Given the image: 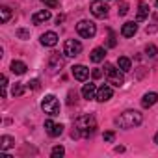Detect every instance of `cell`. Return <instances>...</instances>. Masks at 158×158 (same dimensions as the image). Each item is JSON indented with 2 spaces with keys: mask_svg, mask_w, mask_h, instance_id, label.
<instances>
[{
  "mask_svg": "<svg viewBox=\"0 0 158 158\" xmlns=\"http://www.w3.org/2000/svg\"><path fill=\"white\" fill-rule=\"evenodd\" d=\"M97 128V121L91 114L80 115L74 119V128H73V138H89Z\"/></svg>",
  "mask_w": 158,
  "mask_h": 158,
  "instance_id": "6da1fadb",
  "label": "cell"
},
{
  "mask_svg": "<svg viewBox=\"0 0 158 158\" xmlns=\"http://www.w3.org/2000/svg\"><path fill=\"white\" fill-rule=\"evenodd\" d=\"M141 121H143V115L138 110H127L119 117H115V125L119 128H134V127L141 125Z\"/></svg>",
  "mask_w": 158,
  "mask_h": 158,
  "instance_id": "7a4b0ae2",
  "label": "cell"
},
{
  "mask_svg": "<svg viewBox=\"0 0 158 158\" xmlns=\"http://www.w3.org/2000/svg\"><path fill=\"white\" fill-rule=\"evenodd\" d=\"M104 76H106V82L110 86H115V88H121L125 84V76H123V71H119L114 63H104Z\"/></svg>",
  "mask_w": 158,
  "mask_h": 158,
  "instance_id": "3957f363",
  "label": "cell"
},
{
  "mask_svg": "<svg viewBox=\"0 0 158 158\" xmlns=\"http://www.w3.org/2000/svg\"><path fill=\"white\" fill-rule=\"evenodd\" d=\"M76 34L84 39H91L97 34V24L91 23V21H80L76 24Z\"/></svg>",
  "mask_w": 158,
  "mask_h": 158,
  "instance_id": "277c9868",
  "label": "cell"
},
{
  "mask_svg": "<svg viewBox=\"0 0 158 158\" xmlns=\"http://www.w3.org/2000/svg\"><path fill=\"white\" fill-rule=\"evenodd\" d=\"M41 108H43V112H45L47 115H50V117H56V115L60 114V102H58V99H56L54 95H47V97L41 101Z\"/></svg>",
  "mask_w": 158,
  "mask_h": 158,
  "instance_id": "5b68a950",
  "label": "cell"
},
{
  "mask_svg": "<svg viewBox=\"0 0 158 158\" xmlns=\"http://www.w3.org/2000/svg\"><path fill=\"white\" fill-rule=\"evenodd\" d=\"M82 52V43L78 41V39H67L63 43V54L67 58H74Z\"/></svg>",
  "mask_w": 158,
  "mask_h": 158,
  "instance_id": "8992f818",
  "label": "cell"
},
{
  "mask_svg": "<svg viewBox=\"0 0 158 158\" xmlns=\"http://www.w3.org/2000/svg\"><path fill=\"white\" fill-rule=\"evenodd\" d=\"M108 6L104 4V0H95V2H91V6H89V11L93 13V17H97V19H104V17H108Z\"/></svg>",
  "mask_w": 158,
  "mask_h": 158,
  "instance_id": "52a82bcc",
  "label": "cell"
},
{
  "mask_svg": "<svg viewBox=\"0 0 158 158\" xmlns=\"http://www.w3.org/2000/svg\"><path fill=\"white\" fill-rule=\"evenodd\" d=\"M61 67H63V56L60 52H52L48 58V73L56 74L58 71H61Z\"/></svg>",
  "mask_w": 158,
  "mask_h": 158,
  "instance_id": "ba28073f",
  "label": "cell"
},
{
  "mask_svg": "<svg viewBox=\"0 0 158 158\" xmlns=\"http://www.w3.org/2000/svg\"><path fill=\"white\" fill-rule=\"evenodd\" d=\"M45 130H47V134H48L50 138H58V136H61V132H63V125L54 123L52 119H47V121H45Z\"/></svg>",
  "mask_w": 158,
  "mask_h": 158,
  "instance_id": "9c48e42d",
  "label": "cell"
},
{
  "mask_svg": "<svg viewBox=\"0 0 158 158\" xmlns=\"http://www.w3.org/2000/svg\"><path fill=\"white\" fill-rule=\"evenodd\" d=\"M71 73L74 76V80H78V82H86L88 76H89V69L86 65H73Z\"/></svg>",
  "mask_w": 158,
  "mask_h": 158,
  "instance_id": "30bf717a",
  "label": "cell"
},
{
  "mask_svg": "<svg viewBox=\"0 0 158 158\" xmlns=\"http://www.w3.org/2000/svg\"><path fill=\"white\" fill-rule=\"evenodd\" d=\"M112 95H114V89H112L108 84H104V86H101V88L97 89V101H99V102H106V101H110Z\"/></svg>",
  "mask_w": 158,
  "mask_h": 158,
  "instance_id": "8fae6325",
  "label": "cell"
},
{
  "mask_svg": "<svg viewBox=\"0 0 158 158\" xmlns=\"http://www.w3.org/2000/svg\"><path fill=\"white\" fill-rule=\"evenodd\" d=\"M97 86L95 84H84V88H82V97L84 99H88V101H93V99H97Z\"/></svg>",
  "mask_w": 158,
  "mask_h": 158,
  "instance_id": "7c38bea8",
  "label": "cell"
},
{
  "mask_svg": "<svg viewBox=\"0 0 158 158\" xmlns=\"http://www.w3.org/2000/svg\"><path fill=\"white\" fill-rule=\"evenodd\" d=\"M58 43V34L56 32H45L41 35V45L43 47H54Z\"/></svg>",
  "mask_w": 158,
  "mask_h": 158,
  "instance_id": "4fadbf2b",
  "label": "cell"
},
{
  "mask_svg": "<svg viewBox=\"0 0 158 158\" xmlns=\"http://www.w3.org/2000/svg\"><path fill=\"white\" fill-rule=\"evenodd\" d=\"M156 102H158V93H154V91L145 93L143 99H141V106H143V108H151V106H154Z\"/></svg>",
  "mask_w": 158,
  "mask_h": 158,
  "instance_id": "5bb4252c",
  "label": "cell"
},
{
  "mask_svg": "<svg viewBox=\"0 0 158 158\" xmlns=\"http://www.w3.org/2000/svg\"><path fill=\"white\" fill-rule=\"evenodd\" d=\"M138 32V24L136 23H125L123 28H121V35L123 37H134Z\"/></svg>",
  "mask_w": 158,
  "mask_h": 158,
  "instance_id": "9a60e30c",
  "label": "cell"
},
{
  "mask_svg": "<svg viewBox=\"0 0 158 158\" xmlns=\"http://www.w3.org/2000/svg\"><path fill=\"white\" fill-rule=\"evenodd\" d=\"M104 58H106V50H104L102 47L93 48L91 54H89V60H91L93 63H101V61H104Z\"/></svg>",
  "mask_w": 158,
  "mask_h": 158,
  "instance_id": "2e32d148",
  "label": "cell"
},
{
  "mask_svg": "<svg viewBox=\"0 0 158 158\" xmlns=\"http://www.w3.org/2000/svg\"><path fill=\"white\" fill-rule=\"evenodd\" d=\"M50 17H52L50 11H48V10H43V11H37V13L32 15V23H34V24H41V23H47Z\"/></svg>",
  "mask_w": 158,
  "mask_h": 158,
  "instance_id": "e0dca14e",
  "label": "cell"
},
{
  "mask_svg": "<svg viewBox=\"0 0 158 158\" xmlns=\"http://www.w3.org/2000/svg\"><path fill=\"white\" fill-rule=\"evenodd\" d=\"M149 17V6L145 2H139L138 4V15H136V23H141Z\"/></svg>",
  "mask_w": 158,
  "mask_h": 158,
  "instance_id": "ac0fdd59",
  "label": "cell"
},
{
  "mask_svg": "<svg viewBox=\"0 0 158 158\" xmlns=\"http://www.w3.org/2000/svg\"><path fill=\"white\" fill-rule=\"evenodd\" d=\"M10 69H11V73H13V74H24L28 67H26V63H24V61L13 60V61H11V67H10Z\"/></svg>",
  "mask_w": 158,
  "mask_h": 158,
  "instance_id": "d6986e66",
  "label": "cell"
},
{
  "mask_svg": "<svg viewBox=\"0 0 158 158\" xmlns=\"http://www.w3.org/2000/svg\"><path fill=\"white\" fill-rule=\"evenodd\" d=\"M15 145V139L11 136H2L0 138V151H8Z\"/></svg>",
  "mask_w": 158,
  "mask_h": 158,
  "instance_id": "ffe728a7",
  "label": "cell"
},
{
  "mask_svg": "<svg viewBox=\"0 0 158 158\" xmlns=\"http://www.w3.org/2000/svg\"><path fill=\"white\" fill-rule=\"evenodd\" d=\"M117 67H119L123 73H128V71L132 69V61H130L127 56H121V58L117 60Z\"/></svg>",
  "mask_w": 158,
  "mask_h": 158,
  "instance_id": "44dd1931",
  "label": "cell"
},
{
  "mask_svg": "<svg viewBox=\"0 0 158 158\" xmlns=\"http://www.w3.org/2000/svg\"><path fill=\"white\" fill-rule=\"evenodd\" d=\"M0 15H2V23H8L10 17H11V10L8 6H2V8H0Z\"/></svg>",
  "mask_w": 158,
  "mask_h": 158,
  "instance_id": "7402d4cb",
  "label": "cell"
},
{
  "mask_svg": "<svg viewBox=\"0 0 158 158\" xmlns=\"http://www.w3.org/2000/svg\"><path fill=\"white\" fill-rule=\"evenodd\" d=\"M23 93H24V86H23V84H13L11 95H13V97H21Z\"/></svg>",
  "mask_w": 158,
  "mask_h": 158,
  "instance_id": "603a6c76",
  "label": "cell"
},
{
  "mask_svg": "<svg viewBox=\"0 0 158 158\" xmlns=\"http://www.w3.org/2000/svg\"><path fill=\"white\" fill-rule=\"evenodd\" d=\"M145 52H147V56H149V58H154V56L158 54V48H156V45H147Z\"/></svg>",
  "mask_w": 158,
  "mask_h": 158,
  "instance_id": "cb8c5ba5",
  "label": "cell"
},
{
  "mask_svg": "<svg viewBox=\"0 0 158 158\" xmlns=\"http://www.w3.org/2000/svg\"><path fill=\"white\" fill-rule=\"evenodd\" d=\"M63 152H65V149H63L61 145H56L50 154H52V158H58V156H63Z\"/></svg>",
  "mask_w": 158,
  "mask_h": 158,
  "instance_id": "d4e9b609",
  "label": "cell"
},
{
  "mask_svg": "<svg viewBox=\"0 0 158 158\" xmlns=\"http://www.w3.org/2000/svg\"><path fill=\"white\" fill-rule=\"evenodd\" d=\"M41 2H43L47 8H50V10H56V8L60 6V2H58V0H41Z\"/></svg>",
  "mask_w": 158,
  "mask_h": 158,
  "instance_id": "484cf974",
  "label": "cell"
},
{
  "mask_svg": "<svg viewBox=\"0 0 158 158\" xmlns=\"http://www.w3.org/2000/svg\"><path fill=\"white\" fill-rule=\"evenodd\" d=\"M17 37H21V39H28V37H30V32L24 30V28H19V30H17Z\"/></svg>",
  "mask_w": 158,
  "mask_h": 158,
  "instance_id": "4316f807",
  "label": "cell"
},
{
  "mask_svg": "<svg viewBox=\"0 0 158 158\" xmlns=\"http://www.w3.org/2000/svg\"><path fill=\"white\" fill-rule=\"evenodd\" d=\"M102 139H104V141H108V143H110V141H114V139H115V132H112V130H108V132H104V136H102Z\"/></svg>",
  "mask_w": 158,
  "mask_h": 158,
  "instance_id": "83f0119b",
  "label": "cell"
},
{
  "mask_svg": "<svg viewBox=\"0 0 158 158\" xmlns=\"http://www.w3.org/2000/svg\"><path fill=\"white\" fill-rule=\"evenodd\" d=\"M6 88H8V76H2V99L6 97Z\"/></svg>",
  "mask_w": 158,
  "mask_h": 158,
  "instance_id": "f1b7e54d",
  "label": "cell"
},
{
  "mask_svg": "<svg viewBox=\"0 0 158 158\" xmlns=\"http://www.w3.org/2000/svg\"><path fill=\"white\" fill-rule=\"evenodd\" d=\"M28 88H30V89H39V80H37V78L30 80V82H28Z\"/></svg>",
  "mask_w": 158,
  "mask_h": 158,
  "instance_id": "f546056e",
  "label": "cell"
},
{
  "mask_svg": "<svg viewBox=\"0 0 158 158\" xmlns=\"http://www.w3.org/2000/svg\"><path fill=\"white\" fill-rule=\"evenodd\" d=\"M117 13H119V15H127V13H128V6H127V4H121Z\"/></svg>",
  "mask_w": 158,
  "mask_h": 158,
  "instance_id": "4dcf8cb0",
  "label": "cell"
},
{
  "mask_svg": "<svg viewBox=\"0 0 158 158\" xmlns=\"http://www.w3.org/2000/svg\"><path fill=\"white\" fill-rule=\"evenodd\" d=\"M91 76L95 78V80H99V78L102 76V71H101V69H93V73H91Z\"/></svg>",
  "mask_w": 158,
  "mask_h": 158,
  "instance_id": "1f68e13d",
  "label": "cell"
},
{
  "mask_svg": "<svg viewBox=\"0 0 158 158\" xmlns=\"http://www.w3.org/2000/svg\"><path fill=\"white\" fill-rule=\"evenodd\" d=\"M117 45V41H115V35L110 32V41H108V47H115Z\"/></svg>",
  "mask_w": 158,
  "mask_h": 158,
  "instance_id": "d6a6232c",
  "label": "cell"
},
{
  "mask_svg": "<svg viewBox=\"0 0 158 158\" xmlns=\"http://www.w3.org/2000/svg\"><path fill=\"white\" fill-rule=\"evenodd\" d=\"M69 104H73V102H76V93L74 91H69V101H67Z\"/></svg>",
  "mask_w": 158,
  "mask_h": 158,
  "instance_id": "836d02e7",
  "label": "cell"
},
{
  "mask_svg": "<svg viewBox=\"0 0 158 158\" xmlns=\"http://www.w3.org/2000/svg\"><path fill=\"white\" fill-rule=\"evenodd\" d=\"M63 21H65V17H63V15H58V17H56V23H58V24H61Z\"/></svg>",
  "mask_w": 158,
  "mask_h": 158,
  "instance_id": "e575fe53",
  "label": "cell"
},
{
  "mask_svg": "<svg viewBox=\"0 0 158 158\" xmlns=\"http://www.w3.org/2000/svg\"><path fill=\"white\" fill-rule=\"evenodd\" d=\"M154 143L158 145V132H156V136H154Z\"/></svg>",
  "mask_w": 158,
  "mask_h": 158,
  "instance_id": "d590c367",
  "label": "cell"
},
{
  "mask_svg": "<svg viewBox=\"0 0 158 158\" xmlns=\"http://www.w3.org/2000/svg\"><path fill=\"white\" fill-rule=\"evenodd\" d=\"M156 6H158V0H156Z\"/></svg>",
  "mask_w": 158,
  "mask_h": 158,
  "instance_id": "8d00e7d4",
  "label": "cell"
}]
</instances>
